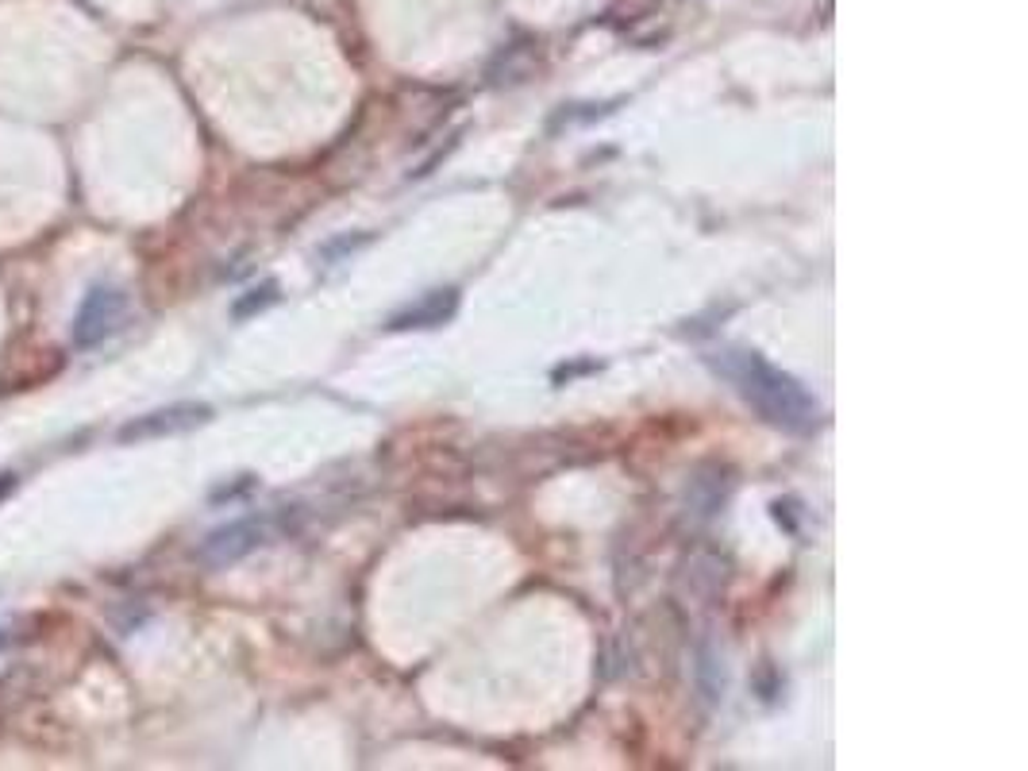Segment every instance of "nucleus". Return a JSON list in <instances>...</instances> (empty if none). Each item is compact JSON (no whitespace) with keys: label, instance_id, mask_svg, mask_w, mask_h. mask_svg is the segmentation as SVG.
<instances>
[{"label":"nucleus","instance_id":"obj_1","mask_svg":"<svg viewBox=\"0 0 1028 771\" xmlns=\"http://www.w3.org/2000/svg\"><path fill=\"white\" fill-rule=\"evenodd\" d=\"M713 367H717V375H725L728 382L740 390V398L766 421V425L782 428V433H813V428L821 425V405H817V398L809 394L794 375H786V370H778L774 363H766L759 352L732 347V352L717 355Z\"/></svg>","mask_w":1028,"mask_h":771},{"label":"nucleus","instance_id":"obj_2","mask_svg":"<svg viewBox=\"0 0 1028 771\" xmlns=\"http://www.w3.org/2000/svg\"><path fill=\"white\" fill-rule=\"evenodd\" d=\"M124 313H128V294L116 286H93L81 298L78 317H73V347L89 352V347L104 344L112 332L124 324Z\"/></svg>","mask_w":1028,"mask_h":771},{"label":"nucleus","instance_id":"obj_3","mask_svg":"<svg viewBox=\"0 0 1028 771\" xmlns=\"http://www.w3.org/2000/svg\"><path fill=\"white\" fill-rule=\"evenodd\" d=\"M212 421V410L205 402H177L166 405V410L143 413V417H131L128 425H120L116 440L120 444H143V440H162V436H177L189 433V428H200Z\"/></svg>","mask_w":1028,"mask_h":771},{"label":"nucleus","instance_id":"obj_4","mask_svg":"<svg viewBox=\"0 0 1028 771\" xmlns=\"http://www.w3.org/2000/svg\"><path fill=\"white\" fill-rule=\"evenodd\" d=\"M266 544V521L251 517V521H232L216 529L212 537L200 544V560L208 567H228V563H240L243 555L258 552Z\"/></svg>","mask_w":1028,"mask_h":771},{"label":"nucleus","instance_id":"obj_5","mask_svg":"<svg viewBox=\"0 0 1028 771\" xmlns=\"http://www.w3.org/2000/svg\"><path fill=\"white\" fill-rule=\"evenodd\" d=\"M454 306H459V294H454V289H431L424 301H416L413 309L393 317L390 329H436V324L451 321Z\"/></svg>","mask_w":1028,"mask_h":771},{"label":"nucleus","instance_id":"obj_6","mask_svg":"<svg viewBox=\"0 0 1028 771\" xmlns=\"http://www.w3.org/2000/svg\"><path fill=\"white\" fill-rule=\"evenodd\" d=\"M274 301H278V286H274V281H266V286L251 289L247 298H240V301H235V309H232V313H235V317H240V321H243V317L258 313V309L274 306Z\"/></svg>","mask_w":1028,"mask_h":771},{"label":"nucleus","instance_id":"obj_7","mask_svg":"<svg viewBox=\"0 0 1028 771\" xmlns=\"http://www.w3.org/2000/svg\"><path fill=\"white\" fill-rule=\"evenodd\" d=\"M12 491H16V474H9V471H4V474H0V502L9 498Z\"/></svg>","mask_w":1028,"mask_h":771},{"label":"nucleus","instance_id":"obj_8","mask_svg":"<svg viewBox=\"0 0 1028 771\" xmlns=\"http://www.w3.org/2000/svg\"><path fill=\"white\" fill-rule=\"evenodd\" d=\"M9 644H12V629H0V652L9 648Z\"/></svg>","mask_w":1028,"mask_h":771}]
</instances>
